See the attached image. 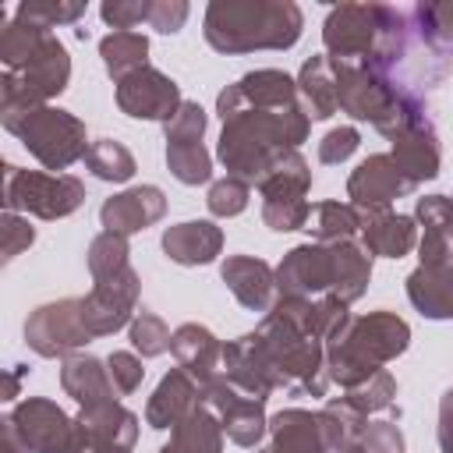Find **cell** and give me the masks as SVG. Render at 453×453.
<instances>
[{
  "instance_id": "34",
  "label": "cell",
  "mask_w": 453,
  "mask_h": 453,
  "mask_svg": "<svg viewBox=\"0 0 453 453\" xmlns=\"http://www.w3.org/2000/svg\"><path fill=\"white\" fill-rule=\"evenodd\" d=\"M99 57H103L106 74L117 85L127 74L149 67V39L142 32H110L99 39Z\"/></svg>"
},
{
  "instance_id": "37",
  "label": "cell",
  "mask_w": 453,
  "mask_h": 453,
  "mask_svg": "<svg viewBox=\"0 0 453 453\" xmlns=\"http://www.w3.org/2000/svg\"><path fill=\"white\" fill-rule=\"evenodd\" d=\"M127 255H131L127 237L110 234V230L96 234V237H92V244H88V273H92V280L127 269V265H131V262H127Z\"/></svg>"
},
{
  "instance_id": "4",
  "label": "cell",
  "mask_w": 453,
  "mask_h": 453,
  "mask_svg": "<svg viewBox=\"0 0 453 453\" xmlns=\"http://www.w3.org/2000/svg\"><path fill=\"white\" fill-rule=\"evenodd\" d=\"M411 343V326L396 311H368L343 326L340 336L326 343V372L336 386L354 389L375 375L386 361L403 354Z\"/></svg>"
},
{
  "instance_id": "48",
  "label": "cell",
  "mask_w": 453,
  "mask_h": 453,
  "mask_svg": "<svg viewBox=\"0 0 453 453\" xmlns=\"http://www.w3.org/2000/svg\"><path fill=\"white\" fill-rule=\"evenodd\" d=\"M32 241H35V230L28 226V219H21L18 212H4V262L18 258Z\"/></svg>"
},
{
  "instance_id": "44",
  "label": "cell",
  "mask_w": 453,
  "mask_h": 453,
  "mask_svg": "<svg viewBox=\"0 0 453 453\" xmlns=\"http://www.w3.org/2000/svg\"><path fill=\"white\" fill-rule=\"evenodd\" d=\"M149 4L152 0H106L99 14L113 32H134L142 21H149Z\"/></svg>"
},
{
  "instance_id": "13",
  "label": "cell",
  "mask_w": 453,
  "mask_h": 453,
  "mask_svg": "<svg viewBox=\"0 0 453 453\" xmlns=\"http://www.w3.org/2000/svg\"><path fill=\"white\" fill-rule=\"evenodd\" d=\"M11 421L32 453H81L78 418H67L53 400L28 396L11 411Z\"/></svg>"
},
{
  "instance_id": "38",
  "label": "cell",
  "mask_w": 453,
  "mask_h": 453,
  "mask_svg": "<svg viewBox=\"0 0 453 453\" xmlns=\"http://www.w3.org/2000/svg\"><path fill=\"white\" fill-rule=\"evenodd\" d=\"M85 14V0H42V4H18L14 18L18 21H28V25H39V28H57V25H74L78 18Z\"/></svg>"
},
{
  "instance_id": "47",
  "label": "cell",
  "mask_w": 453,
  "mask_h": 453,
  "mask_svg": "<svg viewBox=\"0 0 453 453\" xmlns=\"http://www.w3.org/2000/svg\"><path fill=\"white\" fill-rule=\"evenodd\" d=\"M361 446L365 453H403V432L396 428V421H368Z\"/></svg>"
},
{
  "instance_id": "52",
  "label": "cell",
  "mask_w": 453,
  "mask_h": 453,
  "mask_svg": "<svg viewBox=\"0 0 453 453\" xmlns=\"http://www.w3.org/2000/svg\"><path fill=\"white\" fill-rule=\"evenodd\" d=\"M333 453H365V446H361V439H347V442H340Z\"/></svg>"
},
{
  "instance_id": "26",
  "label": "cell",
  "mask_w": 453,
  "mask_h": 453,
  "mask_svg": "<svg viewBox=\"0 0 453 453\" xmlns=\"http://www.w3.org/2000/svg\"><path fill=\"white\" fill-rule=\"evenodd\" d=\"M60 386L64 393L78 403V407H103L117 400V389L110 382L106 361L92 357V354H71L60 365Z\"/></svg>"
},
{
  "instance_id": "1",
  "label": "cell",
  "mask_w": 453,
  "mask_h": 453,
  "mask_svg": "<svg viewBox=\"0 0 453 453\" xmlns=\"http://www.w3.org/2000/svg\"><path fill=\"white\" fill-rule=\"evenodd\" d=\"M216 113L223 120L216 156L226 173L241 177L244 184H262V177L280 163V156L297 149L311 127V117L301 103L287 110L251 106L244 103L237 81L216 96Z\"/></svg>"
},
{
  "instance_id": "24",
  "label": "cell",
  "mask_w": 453,
  "mask_h": 453,
  "mask_svg": "<svg viewBox=\"0 0 453 453\" xmlns=\"http://www.w3.org/2000/svg\"><path fill=\"white\" fill-rule=\"evenodd\" d=\"M393 163L400 166V173L418 188L421 180L439 177V163H442V149L435 138L432 120H421L414 127H407L403 134L393 138Z\"/></svg>"
},
{
  "instance_id": "36",
  "label": "cell",
  "mask_w": 453,
  "mask_h": 453,
  "mask_svg": "<svg viewBox=\"0 0 453 453\" xmlns=\"http://www.w3.org/2000/svg\"><path fill=\"white\" fill-rule=\"evenodd\" d=\"M166 166L180 184H205L212 177V156L202 142L166 145Z\"/></svg>"
},
{
  "instance_id": "28",
  "label": "cell",
  "mask_w": 453,
  "mask_h": 453,
  "mask_svg": "<svg viewBox=\"0 0 453 453\" xmlns=\"http://www.w3.org/2000/svg\"><path fill=\"white\" fill-rule=\"evenodd\" d=\"M411 35L432 53V60H442V67H453V4H414L407 11Z\"/></svg>"
},
{
  "instance_id": "7",
  "label": "cell",
  "mask_w": 453,
  "mask_h": 453,
  "mask_svg": "<svg viewBox=\"0 0 453 453\" xmlns=\"http://www.w3.org/2000/svg\"><path fill=\"white\" fill-rule=\"evenodd\" d=\"M400 7L389 4H336L322 25V46L333 60H372L382 32L396 18Z\"/></svg>"
},
{
  "instance_id": "12",
  "label": "cell",
  "mask_w": 453,
  "mask_h": 453,
  "mask_svg": "<svg viewBox=\"0 0 453 453\" xmlns=\"http://www.w3.org/2000/svg\"><path fill=\"white\" fill-rule=\"evenodd\" d=\"M347 439L350 435L340 428L333 414L287 407L269 418V446L255 453H333Z\"/></svg>"
},
{
  "instance_id": "33",
  "label": "cell",
  "mask_w": 453,
  "mask_h": 453,
  "mask_svg": "<svg viewBox=\"0 0 453 453\" xmlns=\"http://www.w3.org/2000/svg\"><path fill=\"white\" fill-rule=\"evenodd\" d=\"M308 237L315 244H336V241H354L361 230V212L350 202H315L304 223Z\"/></svg>"
},
{
  "instance_id": "32",
  "label": "cell",
  "mask_w": 453,
  "mask_h": 453,
  "mask_svg": "<svg viewBox=\"0 0 453 453\" xmlns=\"http://www.w3.org/2000/svg\"><path fill=\"white\" fill-rule=\"evenodd\" d=\"M237 88L244 96V103L251 106H273V110H287L297 106V78L276 71V67H262V71H248L244 78H237Z\"/></svg>"
},
{
  "instance_id": "49",
  "label": "cell",
  "mask_w": 453,
  "mask_h": 453,
  "mask_svg": "<svg viewBox=\"0 0 453 453\" xmlns=\"http://www.w3.org/2000/svg\"><path fill=\"white\" fill-rule=\"evenodd\" d=\"M439 449L453 453V389H446L439 400Z\"/></svg>"
},
{
  "instance_id": "18",
  "label": "cell",
  "mask_w": 453,
  "mask_h": 453,
  "mask_svg": "<svg viewBox=\"0 0 453 453\" xmlns=\"http://www.w3.org/2000/svg\"><path fill=\"white\" fill-rule=\"evenodd\" d=\"M81 428V453H131L138 439V414L113 403L103 407H81L78 411Z\"/></svg>"
},
{
  "instance_id": "11",
  "label": "cell",
  "mask_w": 453,
  "mask_h": 453,
  "mask_svg": "<svg viewBox=\"0 0 453 453\" xmlns=\"http://www.w3.org/2000/svg\"><path fill=\"white\" fill-rule=\"evenodd\" d=\"M202 407H209L216 414V421L226 432V439L237 442V446L255 449L262 442V435L269 432L265 400L244 393L226 375H216L209 386H202Z\"/></svg>"
},
{
  "instance_id": "40",
  "label": "cell",
  "mask_w": 453,
  "mask_h": 453,
  "mask_svg": "<svg viewBox=\"0 0 453 453\" xmlns=\"http://www.w3.org/2000/svg\"><path fill=\"white\" fill-rule=\"evenodd\" d=\"M343 396H347L361 414L389 411V407H393V396H396V379H393L386 368H379V372H375V375H368L361 386L347 389Z\"/></svg>"
},
{
  "instance_id": "8",
  "label": "cell",
  "mask_w": 453,
  "mask_h": 453,
  "mask_svg": "<svg viewBox=\"0 0 453 453\" xmlns=\"http://www.w3.org/2000/svg\"><path fill=\"white\" fill-rule=\"evenodd\" d=\"M308 191H311V170L308 159L290 149L287 156H280V163L262 177L258 195H262V223L269 230H304L308 223Z\"/></svg>"
},
{
  "instance_id": "51",
  "label": "cell",
  "mask_w": 453,
  "mask_h": 453,
  "mask_svg": "<svg viewBox=\"0 0 453 453\" xmlns=\"http://www.w3.org/2000/svg\"><path fill=\"white\" fill-rule=\"evenodd\" d=\"M25 368L21 365H14L11 372H7V386H4V400H14L18 396V375H21Z\"/></svg>"
},
{
  "instance_id": "3",
  "label": "cell",
  "mask_w": 453,
  "mask_h": 453,
  "mask_svg": "<svg viewBox=\"0 0 453 453\" xmlns=\"http://www.w3.org/2000/svg\"><path fill=\"white\" fill-rule=\"evenodd\" d=\"M304 14L294 0H212L205 7V42L216 53L290 50L301 39Z\"/></svg>"
},
{
  "instance_id": "14",
  "label": "cell",
  "mask_w": 453,
  "mask_h": 453,
  "mask_svg": "<svg viewBox=\"0 0 453 453\" xmlns=\"http://www.w3.org/2000/svg\"><path fill=\"white\" fill-rule=\"evenodd\" d=\"M138 294H142V280H138V273L131 265L120 269V273L92 280V290L81 297V311H85L88 333L92 336H110V333L131 326V319L138 315L134 311Z\"/></svg>"
},
{
  "instance_id": "50",
  "label": "cell",
  "mask_w": 453,
  "mask_h": 453,
  "mask_svg": "<svg viewBox=\"0 0 453 453\" xmlns=\"http://www.w3.org/2000/svg\"><path fill=\"white\" fill-rule=\"evenodd\" d=\"M0 442H4V453H32V449L25 446V439L18 435V428H14V421H11V414L0 421Z\"/></svg>"
},
{
  "instance_id": "43",
  "label": "cell",
  "mask_w": 453,
  "mask_h": 453,
  "mask_svg": "<svg viewBox=\"0 0 453 453\" xmlns=\"http://www.w3.org/2000/svg\"><path fill=\"white\" fill-rule=\"evenodd\" d=\"M106 372H110V382L117 389V396H131L142 379H145V368H142V357L131 354V350H113L106 357Z\"/></svg>"
},
{
  "instance_id": "6",
  "label": "cell",
  "mask_w": 453,
  "mask_h": 453,
  "mask_svg": "<svg viewBox=\"0 0 453 453\" xmlns=\"http://www.w3.org/2000/svg\"><path fill=\"white\" fill-rule=\"evenodd\" d=\"M85 202V184L71 173L21 170L14 163L4 166V209L32 212L39 219H64Z\"/></svg>"
},
{
  "instance_id": "45",
  "label": "cell",
  "mask_w": 453,
  "mask_h": 453,
  "mask_svg": "<svg viewBox=\"0 0 453 453\" xmlns=\"http://www.w3.org/2000/svg\"><path fill=\"white\" fill-rule=\"evenodd\" d=\"M357 145H361V134H357V127H333L322 142H319V163H326V166H336V163H347L354 152H357Z\"/></svg>"
},
{
  "instance_id": "29",
  "label": "cell",
  "mask_w": 453,
  "mask_h": 453,
  "mask_svg": "<svg viewBox=\"0 0 453 453\" xmlns=\"http://www.w3.org/2000/svg\"><path fill=\"white\" fill-rule=\"evenodd\" d=\"M329 251H333V297L350 304L368 290L372 255L365 251L361 241H336L329 244Z\"/></svg>"
},
{
  "instance_id": "30",
  "label": "cell",
  "mask_w": 453,
  "mask_h": 453,
  "mask_svg": "<svg viewBox=\"0 0 453 453\" xmlns=\"http://www.w3.org/2000/svg\"><path fill=\"white\" fill-rule=\"evenodd\" d=\"M407 297L425 319H453V276L432 265H418L407 276Z\"/></svg>"
},
{
  "instance_id": "16",
  "label": "cell",
  "mask_w": 453,
  "mask_h": 453,
  "mask_svg": "<svg viewBox=\"0 0 453 453\" xmlns=\"http://www.w3.org/2000/svg\"><path fill=\"white\" fill-rule=\"evenodd\" d=\"M276 290L280 297H304L315 301L322 294H333V251L329 244H297L283 255L276 265Z\"/></svg>"
},
{
  "instance_id": "31",
  "label": "cell",
  "mask_w": 453,
  "mask_h": 453,
  "mask_svg": "<svg viewBox=\"0 0 453 453\" xmlns=\"http://www.w3.org/2000/svg\"><path fill=\"white\" fill-rule=\"evenodd\" d=\"M159 453H223V428L209 407H195L170 428V442Z\"/></svg>"
},
{
  "instance_id": "46",
  "label": "cell",
  "mask_w": 453,
  "mask_h": 453,
  "mask_svg": "<svg viewBox=\"0 0 453 453\" xmlns=\"http://www.w3.org/2000/svg\"><path fill=\"white\" fill-rule=\"evenodd\" d=\"M188 14H191V7H188L184 0H152L145 25L156 28V32H163V35H173V32H180V25L188 21Z\"/></svg>"
},
{
  "instance_id": "25",
  "label": "cell",
  "mask_w": 453,
  "mask_h": 453,
  "mask_svg": "<svg viewBox=\"0 0 453 453\" xmlns=\"http://www.w3.org/2000/svg\"><path fill=\"white\" fill-rule=\"evenodd\" d=\"M163 251L177 265H209L223 251V230L212 219H188L163 230Z\"/></svg>"
},
{
  "instance_id": "35",
  "label": "cell",
  "mask_w": 453,
  "mask_h": 453,
  "mask_svg": "<svg viewBox=\"0 0 453 453\" xmlns=\"http://www.w3.org/2000/svg\"><path fill=\"white\" fill-rule=\"evenodd\" d=\"M85 166H88L92 177L110 180V184H124V180H131L134 170H138L131 149H127L124 142H113V138H99V142H92L88 152H85Z\"/></svg>"
},
{
  "instance_id": "20",
  "label": "cell",
  "mask_w": 453,
  "mask_h": 453,
  "mask_svg": "<svg viewBox=\"0 0 453 453\" xmlns=\"http://www.w3.org/2000/svg\"><path fill=\"white\" fill-rule=\"evenodd\" d=\"M219 276L223 283L230 287V294L248 308V311H269L276 301H280V290H276V269L265 262V258H255V255H230L223 265H219Z\"/></svg>"
},
{
  "instance_id": "17",
  "label": "cell",
  "mask_w": 453,
  "mask_h": 453,
  "mask_svg": "<svg viewBox=\"0 0 453 453\" xmlns=\"http://www.w3.org/2000/svg\"><path fill=\"white\" fill-rule=\"evenodd\" d=\"M414 184L400 173L389 152H375L357 163V170L347 177V198L354 209H389L393 198L411 195Z\"/></svg>"
},
{
  "instance_id": "21",
  "label": "cell",
  "mask_w": 453,
  "mask_h": 453,
  "mask_svg": "<svg viewBox=\"0 0 453 453\" xmlns=\"http://www.w3.org/2000/svg\"><path fill=\"white\" fill-rule=\"evenodd\" d=\"M361 212V244L375 258H403L418 244V219L393 209H357Z\"/></svg>"
},
{
  "instance_id": "10",
  "label": "cell",
  "mask_w": 453,
  "mask_h": 453,
  "mask_svg": "<svg viewBox=\"0 0 453 453\" xmlns=\"http://www.w3.org/2000/svg\"><path fill=\"white\" fill-rule=\"evenodd\" d=\"M25 340L39 357H71L88 340H96L85 326L81 297H60L39 304L25 322Z\"/></svg>"
},
{
  "instance_id": "23",
  "label": "cell",
  "mask_w": 453,
  "mask_h": 453,
  "mask_svg": "<svg viewBox=\"0 0 453 453\" xmlns=\"http://www.w3.org/2000/svg\"><path fill=\"white\" fill-rule=\"evenodd\" d=\"M177 368H184L198 386H209L219 375L223 365V343L212 336V329L198 326V322H184L173 329V343H170Z\"/></svg>"
},
{
  "instance_id": "5",
  "label": "cell",
  "mask_w": 453,
  "mask_h": 453,
  "mask_svg": "<svg viewBox=\"0 0 453 453\" xmlns=\"http://www.w3.org/2000/svg\"><path fill=\"white\" fill-rule=\"evenodd\" d=\"M4 131L18 134L21 145L46 166V170H67L71 163L85 159L88 152V134H85V120H78L74 113L60 110V106H35V110H21V113H4L0 117Z\"/></svg>"
},
{
  "instance_id": "27",
  "label": "cell",
  "mask_w": 453,
  "mask_h": 453,
  "mask_svg": "<svg viewBox=\"0 0 453 453\" xmlns=\"http://www.w3.org/2000/svg\"><path fill=\"white\" fill-rule=\"evenodd\" d=\"M297 96L311 120H326L340 113V92H336V71L326 53H315L297 71Z\"/></svg>"
},
{
  "instance_id": "41",
  "label": "cell",
  "mask_w": 453,
  "mask_h": 453,
  "mask_svg": "<svg viewBox=\"0 0 453 453\" xmlns=\"http://www.w3.org/2000/svg\"><path fill=\"white\" fill-rule=\"evenodd\" d=\"M248 198H251V184H244L241 177H223V180H212L209 184V195H205V205L212 216L219 219H230V216H241L248 209Z\"/></svg>"
},
{
  "instance_id": "19",
  "label": "cell",
  "mask_w": 453,
  "mask_h": 453,
  "mask_svg": "<svg viewBox=\"0 0 453 453\" xmlns=\"http://www.w3.org/2000/svg\"><path fill=\"white\" fill-rule=\"evenodd\" d=\"M163 212H166V195L156 184H138V188H127V191L106 198L99 209V223L110 234L131 237V234L159 223Z\"/></svg>"
},
{
  "instance_id": "2",
  "label": "cell",
  "mask_w": 453,
  "mask_h": 453,
  "mask_svg": "<svg viewBox=\"0 0 453 453\" xmlns=\"http://www.w3.org/2000/svg\"><path fill=\"white\" fill-rule=\"evenodd\" d=\"M0 117L50 106L71 81V57L64 42L28 21H4L0 32Z\"/></svg>"
},
{
  "instance_id": "22",
  "label": "cell",
  "mask_w": 453,
  "mask_h": 453,
  "mask_svg": "<svg viewBox=\"0 0 453 453\" xmlns=\"http://www.w3.org/2000/svg\"><path fill=\"white\" fill-rule=\"evenodd\" d=\"M202 403V386L184 372V368H170L156 393L145 403V425L149 428H173L177 421H184L195 407Z\"/></svg>"
},
{
  "instance_id": "9",
  "label": "cell",
  "mask_w": 453,
  "mask_h": 453,
  "mask_svg": "<svg viewBox=\"0 0 453 453\" xmlns=\"http://www.w3.org/2000/svg\"><path fill=\"white\" fill-rule=\"evenodd\" d=\"M333 60V57H329ZM336 71V92H340V110L354 120H372L375 127L393 113L403 85L368 60H333Z\"/></svg>"
},
{
  "instance_id": "15",
  "label": "cell",
  "mask_w": 453,
  "mask_h": 453,
  "mask_svg": "<svg viewBox=\"0 0 453 453\" xmlns=\"http://www.w3.org/2000/svg\"><path fill=\"white\" fill-rule=\"evenodd\" d=\"M180 103L184 99H180L177 81L152 64L127 74L124 81H117V106H120V113H127L134 120H163L166 124Z\"/></svg>"
},
{
  "instance_id": "39",
  "label": "cell",
  "mask_w": 453,
  "mask_h": 453,
  "mask_svg": "<svg viewBox=\"0 0 453 453\" xmlns=\"http://www.w3.org/2000/svg\"><path fill=\"white\" fill-rule=\"evenodd\" d=\"M127 336H131V347L142 354V357H159L170 350L173 343V333L166 329V322L152 311H138L127 326Z\"/></svg>"
},
{
  "instance_id": "42",
  "label": "cell",
  "mask_w": 453,
  "mask_h": 453,
  "mask_svg": "<svg viewBox=\"0 0 453 453\" xmlns=\"http://www.w3.org/2000/svg\"><path fill=\"white\" fill-rule=\"evenodd\" d=\"M205 124H209L205 110H202L198 103L184 99V103L177 106V113L163 124V131H166V145H191V142H202Z\"/></svg>"
}]
</instances>
